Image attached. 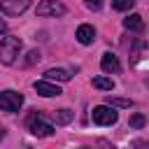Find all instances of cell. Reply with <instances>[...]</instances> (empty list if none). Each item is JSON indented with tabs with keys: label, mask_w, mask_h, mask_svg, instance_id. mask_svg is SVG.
Returning <instances> with one entry per match:
<instances>
[{
	"label": "cell",
	"mask_w": 149,
	"mask_h": 149,
	"mask_svg": "<svg viewBox=\"0 0 149 149\" xmlns=\"http://www.w3.org/2000/svg\"><path fill=\"white\" fill-rule=\"evenodd\" d=\"M0 33H7V23H5L2 19H0Z\"/></svg>",
	"instance_id": "obj_19"
},
{
	"label": "cell",
	"mask_w": 149,
	"mask_h": 149,
	"mask_svg": "<svg viewBox=\"0 0 149 149\" xmlns=\"http://www.w3.org/2000/svg\"><path fill=\"white\" fill-rule=\"evenodd\" d=\"M77 40H79L81 44H93V40H95V30H93V26L81 23V26L77 28Z\"/></svg>",
	"instance_id": "obj_9"
},
{
	"label": "cell",
	"mask_w": 149,
	"mask_h": 149,
	"mask_svg": "<svg viewBox=\"0 0 149 149\" xmlns=\"http://www.w3.org/2000/svg\"><path fill=\"white\" fill-rule=\"evenodd\" d=\"M21 105H23V95L21 93H16L12 88H7V91L0 93V109L2 112H19Z\"/></svg>",
	"instance_id": "obj_4"
},
{
	"label": "cell",
	"mask_w": 149,
	"mask_h": 149,
	"mask_svg": "<svg viewBox=\"0 0 149 149\" xmlns=\"http://www.w3.org/2000/svg\"><path fill=\"white\" fill-rule=\"evenodd\" d=\"M86 7L88 9H100V2L98 0H86Z\"/></svg>",
	"instance_id": "obj_18"
},
{
	"label": "cell",
	"mask_w": 149,
	"mask_h": 149,
	"mask_svg": "<svg viewBox=\"0 0 149 149\" xmlns=\"http://www.w3.org/2000/svg\"><path fill=\"white\" fill-rule=\"evenodd\" d=\"M40 58H42V56H40V51H35V49H33V51L28 54V58H26L23 63H26V65H35V63H37Z\"/></svg>",
	"instance_id": "obj_17"
},
{
	"label": "cell",
	"mask_w": 149,
	"mask_h": 149,
	"mask_svg": "<svg viewBox=\"0 0 149 149\" xmlns=\"http://www.w3.org/2000/svg\"><path fill=\"white\" fill-rule=\"evenodd\" d=\"M33 86H35V91H37L40 95H44V98H54V95H61V93H63V91H61V86H56V84H51L49 79H42V81H35Z\"/></svg>",
	"instance_id": "obj_7"
},
{
	"label": "cell",
	"mask_w": 149,
	"mask_h": 149,
	"mask_svg": "<svg viewBox=\"0 0 149 149\" xmlns=\"http://www.w3.org/2000/svg\"><path fill=\"white\" fill-rule=\"evenodd\" d=\"M91 119H93V123H98V126H112V123H116L119 114H116V109H114L112 105H98V107H93Z\"/></svg>",
	"instance_id": "obj_2"
},
{
	"label": "cell",
	"mask_w": 149,
	"mask_h": 149,
	"mask_svg": "<svg viewBox=\"0 0 149 149\" xmlns=\"http://www.w3.org/2000/svg\"><path fill=\"white\" fill-rule=\"evenodd\" d=\"M100 68L105 70V72H119L121 70V63H119V58L114 56V54H102V58H100Z\"/></svg>",
	"instance_id": "obj_8"
},
{
	"label": "cell",
	"mask_w": 149,
	"mask_h": 149,
	"mask_svg": "<svg viewBox=\"0 0 149 149\" xmlns=\"http://www.w3.org/2000/svg\"><path fill=\"white\" fill-rule=\"evenodd\" d=\"M133 2H135V0H114V2H112V7H114L116 12H126V9H130V7H133Z\"/></svg>",
	"instance_id": "obj_15"
},
{
	"label": "cell",
	"mask_w": 149,
	"mask_h": 149,
	"mask_svg": "<svg viewBox=\"0 0 149 149\" xmlns=\"http://www.w3.org/2000/svg\"><path fill=\"white\" fill-rule=\"evenodd\" d=\"M21 47H23V44H21V40H19V37H14V35L2 37V42H0V63L12 65V63L19 58Z\"/></svg>",
	"instance_id": "obj_1"
},
{
	"label": "cell",
	"mask_w": 149,
	"mask_h": 149,
	"mask_svg": "<svg viewBox=\"0 0 149 149\" xmlns=\"http://www.w3.org/2000/svg\"><path fill=\"white\" fill-rule=\"evenodd\" d=\"M68 9L58 0H42L37 5V16H63Z\"/></svg>",
	"instance_id": "obj_5"
},
{
	"label": "cell",
	"mask_w": 149,
	"mask_h": 149,
	"mask_svg": "<svg viewBox=\"0 0 149 149\" xmlns=\"http://www.w3.org/2000/svg\"><path fill=\"white\" fill-rule=\"evenodd\" d=\"M44 77H47L49 81H68V79H70V74H68L65 70H61V68H51V70H47Z\"/></svg>",
	"instance_id": "obj_11"
},
{
	"label": "cell",
	"mask_w": 149,
	"mask_h": 149,
	"mask_svg": "<svg viewBox=\"0 0 149 149\" xmlns=\"http://www.w3.org/2000/svg\"><path fill=\"white\" fill-rule=\"evenodd\" d=\"M107 105H112V107H133V100H128V98H107Z\"/></svg>",
	"instance_id": "obj_14"
},
{
	"label": "cell",
	"mask_w": 149,
	"mask_h": 149,
	"mask_svg": "<svg viewBox=\"0 0 149 149\" xmlns=\"http://www.w3.org/2000/svg\"><path fill=\"white\" fill-rule=\"evenodd\" d=\"M28 130H30L33 135H37V137H49V135L54 133V126L47 123L40 112H33V114L28 116Z\"/></svg>",
	"instance_id": "obj_3"
},
{
	"label": "cell",
	"mask_w": 149,
	"mask_h": 149,
	"mask_svg": "<svg viewBox=\"0 0 149 149\" xmlns=\"http://www.w3.org/2000/svg\"><path fill=\"white\" fill-rule=\"evenodd\" d=\"M95 88H100V91H112L114 88V81L109 79V77H93V81H91Z\"/></svg>",
	"instance_id": "obj_12"
},
{
	"label": "cell",
	"mask_w": 149,
	"mask_h": 149,
	"mask_svg": "<svg viewBox=\"0 0 149 149\" xmlns=\"http://www.w3.org/2000/svg\"><path fill=\"white\" fill-rule=\"evenodd\" d=\"M72 116H74V112H70V109H65V107L54 112V119H56V123H61V126H63V123H70Z\"/></svg>",
	"instance_id": "obj_13"
},
{
	"label": "cell",
	"mask_w": 149,
	"mask_h": 149,
	"mask_svg": "<svg viewBox=\"0 0 149 149\" xmlns=\"http://www.w3.org/2000/svg\"><path fill=\"white\" fill-rule=\"evenodd\" d=\"M2 135H5V128H2V126H0V137H2Z\"/></svg>",
	"instance_id": "obj_20"
},
{
	"label": "cell",
	"mask_w": 149,
	"mask_h": 149,
	"mask_svg": "<svg viewBox=\"0 0 149 149\" xmlns=\"http://www.w3.org/2000/svg\"><path fill=\"white\" fill-rule=\"evenodd\" d=\"M144 123H147V119H144L142 114H133V116H130V128H142Z\"/></svg>",
	"instance_id": "obj_16"
},
{
	"label": "cell",
	"mask_w": 149,
	"mask_h": 149,
	"mask_svg": "<svg viewBox=\"0 0 149 149\" xmlns=\"http://www.w3.org/2000/svg\"><path fill=\"white\" fill-rule=\"evenodd\" d=\"M30 2L33 0H2L0 2V12L7 14V16H19L30 7Z\"/></svg>",
	"instance_id": "obj_6"
},
{
	"label": "cell",
	"mask_w": 149,
	"mask_h": 149,
	"mask_svg": "<svg viewBox=\"0 0 149 149\" xmlns=\"http://www.w3.org/2000/svg\"><path fill=\"white\" fill-rule=\"evenodd\" d=\"M123 26H126L128 30H135V33L144 30V21H142L140 14H130V16H126V19H123Z\"/></svg>",
	"instance_id": "obj_10"
}]
</instances>
